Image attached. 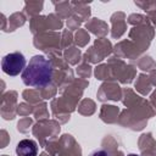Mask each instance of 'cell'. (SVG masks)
Here are the masks:
<instances>
[{
	"label": "cell",
	"instance_id": "cell-1",
	"mask_svg": "<svg viewBox=\"0 0 156 156\" xmlns=\"http://www.w3.org/2000/svg\"><path fill=\"white\" fill-rule=\"evenodd\" d=\"M52 63L43 55H34L21 74L23 83L28 87L41 88L52 80Z\"/></svg>",
	"mask_w": 156,
	"mask_h": 156
},
{
	"label": "cell",
	"instance_id": "cell-2",
	"mask_svg": "<svg viewBox=\"0 0 156 156\" xmlns=\"http://www.w3.org/2000/svg\"><path fill=\"white\" fill-rule=\"evenodd\" d=\"M26 66H27L26 57L20 51L10 52V54L5 55L1 60L2 72L11 77H15V76H18L20 73H22L24 71Z\"/></svg>",
	"mask_w": 156,
	"mask_h": 156
},
{
	"label": "cell",
	"instance_id": "cell-3",
	"mask_svg": "<svg viewBox=\"0 0 156 156\" xmlns=\"http://www.w3.org/2000/svg\"><path fill=\"white\" fill-rule=\"evenodd\" d=\"M16 154L17 156H37L38 145L32 139H23L16 146Z\"/></svg>",
	"mask_w": 156,
	"mask_h": 156
},
{
	"label": "cell",
	"instance_id": "cell-4",
	"mask_svg": "<svg viewBox=\"0 0 156 156\" xmlns=\"http://www.w3.org/2000/svg\"><path fill=\"white\" fill-rule=\"evenodd\" d=\"M89 156H111V154L105 149H96L90 152Z\"/></svg>",
	"mask_w": 156,
	"mask_h": 156
},
{
	"label": "cell",
	"instance_id": "cell-5",
	"mask_svg": "<svg viewBox=\"0 0 156 156\" xmlns=\"http://www.w3.org/2000/svg\"><path fill=\"white\" fill-rule=\"evenodd\" d=\"M127 156H139V155H135V154H129V155H127Z\"/></svg>",
	"mask_w": 156,
	"mask_h": 156
}]
</instances>
